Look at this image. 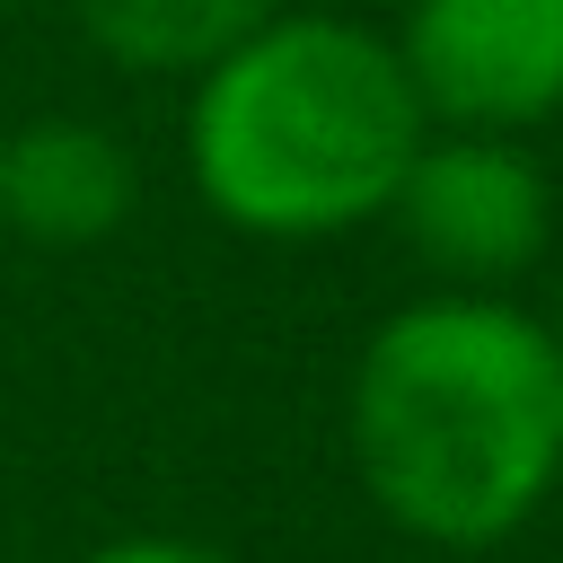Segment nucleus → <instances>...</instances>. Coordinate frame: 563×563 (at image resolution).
<instances>
[{
	"mask_svg": "<svg viewBox=\"0 0 563 563\" xmlns=\"http://www.w3.org/2000/svg\"><path fill=\"white\" fill-rule=\"evenodd\" d=\"M396 238L440 290H501L528 282L554 246V176L528 141L501 132H422L396 202Z\"/></svg>",
	"mask_w": 563,
	"mask_h": 563,
	"instance_id": "obj_3",
	"label": "nucleus"
},
{
	"mask_svg": "<svg viewBox=\"0 0 563 563\" xmlns=\"http://www.w3.org/2000/svg\"><path fill=\"white\" fill-rule=\"evenodd\" d=\"M387 44L431 132L528 141L563 114V0H405Z\"/></svg>",
	"mask_w": 563,
	"mask_h": 563,
	"instance_id": "obj_4",
	"label": "nucleus"
},
{
	"mask_svg": "<svg viewBox=\"0 0 563 563\" xmlns=\"http://www.w3.org/2000/svg\"><path fill=\"white\" fill-rule=\"evenodd\" d=\"M537 317H545V334H554V352H563V264H554V299H545Z\"/></svg>",
	"mask_w": 563,
	"mask_h": 563,
	"instance_id": "obj_8",
	"label": "nucleus"
},
{
	"mask_svg": "<svg viewBox=\"0 0 563 563\" xmlns=\"http://www.w3.org/2000/svg\"><path fill=\"white\" fill-rule=\"evenodd\" d=\"M0 132H9V123H0Z\"/></svg>",
	"mask_w": 563,
	"mask_h": 563,
	"instance_id": "obj_11",
	"label": "nucleus"
},
{
	"mask_svg": "<svg viewBox=\"0 0 563 563\" xmlns=\"http://www.w3.org/2000/svg\"><path fill=\"white\" fill-rule=\"evenodd\" d=\"M422 132L387 26L352 9L290 0L185 79V176L220 229L264 246H325L387 220Z\"/></svg>",
	"mask_w": 563,
	"mask_h": 563,
	"instance_id": "obj_2",
	"label": "nucleus"
},
{
	"mask_svg": "<svg viewBox=\"0 0 563 563\" xmlns=\"http://www.w3.org/2000/svg\"><path fill=\"white\" fill-rule=\"evenodd\" d=\"M141 202V158L123 132L88 114H35L0 132V229L26 246H97L132 220Z\"/></svg>",
	"mask_w": 563,
	"mask_h": 563,
	"instance_id": "obj_5",
	"label": "nucleus"
},
{
	"mask_svg": "<svg viewBox=\"0 0 563 563\" xmlns=\"http://www.w3.org/2000/svg\"><path fill=\"white\" fill-rule=\"evenodd\" d=\"M79 563H238V554H220V545H202V537H114V545H97V554H79Z\"/></svg>",
	"mask_w": 563,
	"mask_h": 563,
	"instance_id": "obj_7",
	"label": "nucleus"
},
{
	"mask_svg": "<svg viewBox=\"0 0 563 563\" xmlns=\"http://www.w3.org/2000/svg\"><path fill=\"white\" fill-rule=\"evenodd\" d=\"M0 563H9V554H0Z\"/></svg>",
	"mask_w": 563,
	"mask_h": 563,
	"instance_id": "obj_9",
	"label": "nucleus"
},
{
	"mask_svg": "<svg viewBox=\"0 0 563 563\" xmlns=\"http://www.w3.org/2000/svg\"><path fill=\"white\" fill-rule=\"evenodd\" d=\"M343 440L369 510L413 545H501L563 484V352L528 299L422 290L369 325Z\"/></svg>",
	"mask_w": 563,
	"mask_h": 563,
	"instance_id": "obj_1",
	"label": "nucleus"
},
{
	"mask_svg": "<svg viewBox=\"0 0 563 563\" xmlns=\"http://www.w3.org/2000/svg\"><path fill=\"white\" fill-rule=\"evenodd\" d=\"M62 9L79 26V44L132 79H202L220 53H238L290 0H62Z\"/></svg>",
	"mask_w": 563,
	"mask_h": 563,
	"instance_id": "obj_6",
	"label": "nucleus"
},
{
	"mask_svg": "<svg viewBox=\"0 0 563 563\" xmlns=\"http://www.w3.org/2000/svg\"><path fill=\"white\" fill-rule=\"evenodd\" d=\"M0 9H9V0H0Z\"/></svg>",
	"mask_w": 563,
	"mask_h": 563,
	"instance_id": "obj_10",
	"label": "nucleus"
}]
</instances>
